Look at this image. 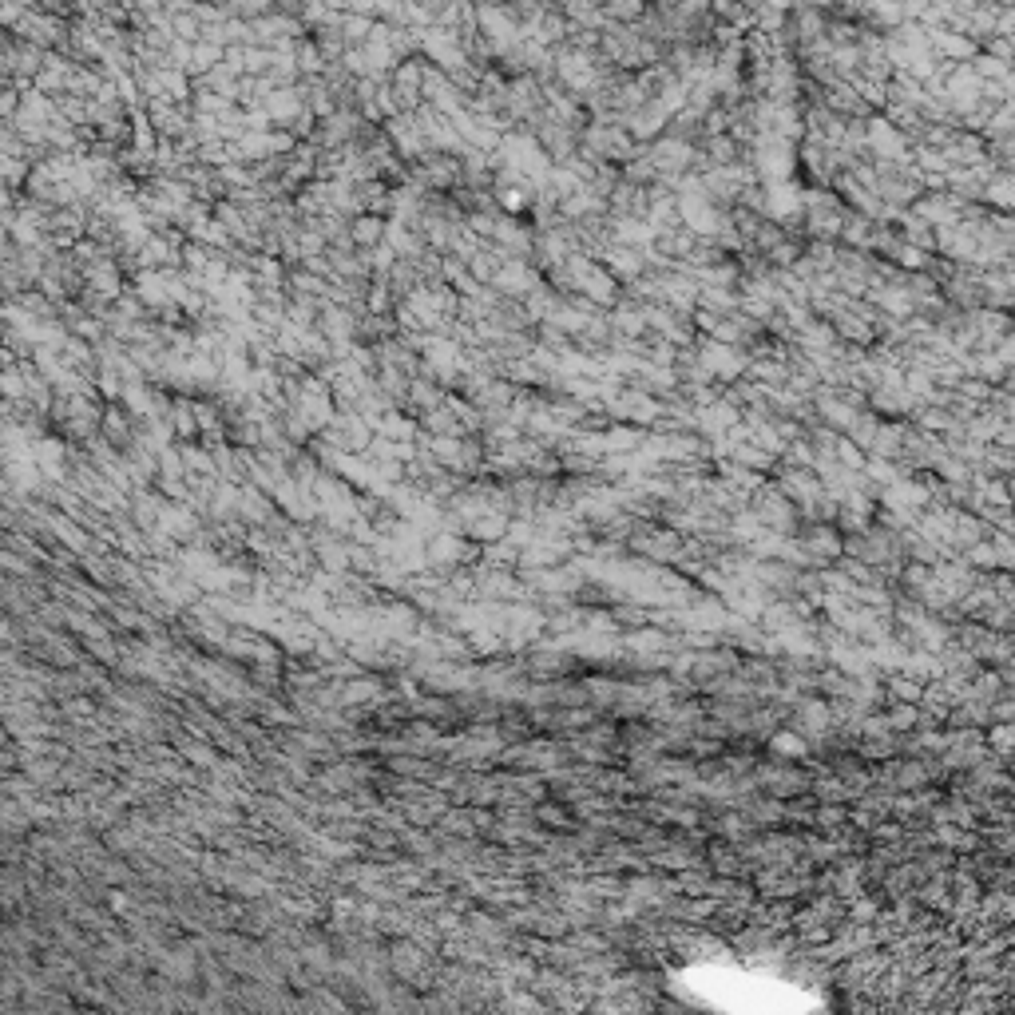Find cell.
<instances>
[{
  "label": "cell",
  "mask_w": 1015,
  "mask_h": 1015,
  "mask_svg": "<svg viewBox=\"0 0 1015 1015\" xmlns=\"http://www.w3.org/2000/svg\"><path fill=\"white\" fill-rule=\"evenodd\" d=\"M294 64H298V72L310 80V76H322L330 60H326V52L318 48L314 36H302V40H294Z\"/></svg>",
  "instance_id": "obj_1"
},
{
  "label": "cell",
  "mask_w": 1015,
  "mask_h": 1015,
  "mask_svg": "<svg viewBox=\"0 0 1015 1015\" xmlns=\"http://www.w3.org/2000/svg\"><path fill=\"white\" fill-rule=\"evenodd\" d=\"M373 24H377V16H365V12H341V32H345V44H349V48H361V44L369 40Z\"/></svg>",
  "instance_id": "obj_2"
},
{
  "label": "cell",
  "mask_w": 1015,
  "mask_h": 1015,
  "mask_svg": "<svg viewBox=\"0 0 1015 1015\" xmlns=\"http://www.w3.org/2000/svg\"><path fill=\"white\" fill-rule=\"evenodd\" d=\"M226 12L238 20H262V16L278 12V4L274 0H226Z\"/></svg>",
  "instance_id": "obj_3"
},
{
  "label": "cell",
  "mask_w": 1015,
  "mask_h": 1015,
  "mask_svg": "<svg viewBox=\"0 0 1015 1015\" xmlns=\"http://www.w3.org/2000/svg\"><path fill=\"white\" fill-rule=\"evenodd\" d=\"M353 238H357V242H377V238H381V223H377V219H357Z\"/></svg>",
  "instance_id": "obj_4"
},
{
  "label": "cell",
  "mask_w": 1015,
  "mask_h": 1015,
  "mask_svg": "<svg viewBox=\"0 0 1015 1015\" xmlns=\"http://www.w3.org/2000/svg\"><path fill=\"white\" fill-rule=\"evenodd\" d=\"M4 112H16V88L4 92Z\"/></svg>",
  "instance_id": "obj_5"
},
{
  "label": "cell",
  "mask_w": 1015,
  "mask_h": 1015,
  "mask_svg": "<svg viewBox=\"0 0 1015 1015\" xmlns=\"http://www.w3.org/2000/svg\"><path fill=\"white\" fill-rule=\"evenodd\" d=\"M199 4H219V8H226V0H199Z\"/></svg>",
  "instance_id": "obj_6"
}]
</instances>
